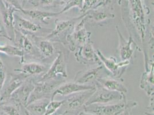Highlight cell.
I'll return each instance as SVG.
<instances>
[{
  "mask_svg": "<svg viewBox=\"0 0 154 115\" xmlns=\"http://www.w3.org/2000/svg\"><path fill=\"white\" fill-rule=\"evenodd\" d=\"M127 4L129 22L138 35L144 48L148 35V8L145 7L144 0H128Z\"/></svg>",
  "mask_w": 154,
  "mask_h": 115,
  "instance_id": "6da1fadb",
  "label": "cell"
},
{
  "mask_svg": "<svg viewBox=\"0 0 154 115\" xmlns=\"http://www.w3.org/2000/svg\"><path fill=\"white\" fill-rule=\"evenodd\" d=\"M62 77H58L43 81L35 82L34 89L28 98L26 105L42 99L48 98L51 100L54 91L64 83V79H62Z\"/></svg>",
  "mask_w": 154,
  "mask_h": 115,
  "instance_id": "7a4b0ae2",
  "label": "cell"
},
{
  "mask_svg": "<svg viewBox=\"0 0 154 115\" xmlns=\"http://www.w3.org/2000/svg\"><path fill=\"white\" fill-rule=\"evenodd\" d=\"M84 14V17L75 26L72 32L66 38V43L71 52L76 51L77 48L90 40L91 33L88 32L85 27L87 19L86 14Z\"/></svg>",
  "mask_w": 154,
  "mask_h": 115,
  "instance_id": "3957f363",
  "label": "cell"
},
{
  "mask_svg": "<svg viewBox=\"0 0 154 115\" xmlns=\"http://www.w3.org/2000/svg\"><path fill=\"white\" fill-rule=\"evenodd\" d=\"M84 16L83 14L81 16L69 19L56 20L55 28L46 36L45 39L51 42H59L63 43V40L66 42V36L72 32L75 26Z\"/></svg>",
  "mask_w": 154,
  "mask_h": 115,
  "instance_id": "277c9868",
  "label": "cell"
},
{
  "mask_svg": "<svg viewBox=\"0 0 154 115\" xmlns=\"http://www.w3.org/2000/svg\"><path fill=\"white\" fill-rule=\"evenodd\" d=\"M124 100H126L125 94L106 89L98 83H96V90L94 93L86 102L84 107L94 104L104 105L111 102L117 103Z\"/></svg>",
  "mask_w": 154,
  "mask_h": 115,
  "instance_id": "5b68a950",
  "label": "cell"
},
{
  "mask_svg": "<svg viewBox=\"0 0 154 115\" xmlns=\"http://www.w3.org/2000/svg\"><path fill=\"white\" fill-rule=\"evenodd\" d=\"M67 55L63 49L57 52V56L52 62L50 69L43 75L38 81H43L47 79L62 77L67 78L68 74L67 71Z\"/></svg>",
  "mask_w": 154,
  "mask_h": 115,
  "instance_id": "8992f818",
  "label": "cell"
},
{
  "mask_svg": "<svg viewBox=\"0 0 154 115\" xmlns=\"http://www.w3.org/2000/svg\"><path fill=\"white\" fill-rule=\"evenodd\" d=\"M128 101H122L113 104H91L84 107V111L95 115H120L127 108Z\"/></svg>",
  "mask_w": 154,
  "mask_h": 115,
  "instance_id": "52a82bcc",
  "label": "cell"
},
{
  "mask_svg": "<svg viewBox=\"0 0 154 115\" xmlns=\"http://www.w3.org/2000/svg\"><path fill=\"white\" fill-rule=\"evenodd\" d=\"M96 51L101 63L103 64L106 70L111 76L120 79L130 64V61H125L117 62L115 58L113 57L106 58L100 50H96Z\"/></svg>",
  "mask_w": 154,
  "mask_h": 115,
  "instance_id": "ba28073f",
  "label": "cell"
},
{
  "mask_svg": "<svg viewBox=\"0 0 154 115\" xmlns=\"http://www.w3.org/2000/svg\"><path fill=\"white\" fill-rule=\"evenodd\" d=\"M95 90L96 88L94 89L88 90L78 92L66 96L67 98L64 100L65 102L63 105H66L67 108L62 115H64L68 113H74L78 112L79 109L82 107L84 108L85 104L94 93Z\"/></svg>",
  "mask_w": 154,
  "mask_h": 115,
  "instance_id": "9c48e42d",
  "label": "cell"
},
{
  "mask_svg": "<svg viewBox=\"0 0 154 115\" xmlns=\"http://www.w3.org/2000/svg\"><path fill=\"white\" fill-rule=\"evenodd\" d=\"M74 57L77 62L87 65H101L102 63L94 50L93 42L89 41L86 44L77 48Z\"/></svg>",
  "mask_w": 154,
  "mask_h": 115,
  "instance_id": "30bf717a",
  "label": "cell"
},
{
  "mask_svg": "<svg viewBox=\"0 0 154 115\" xmlns=\"http://www.w3.org/2000/svg\"><path fill=\"white\" fill-rule=\"evenodd\" d=\"M0 12L2 21L5 29H7V32L8 36H9L11 32V35H12V40L14 39L15 20L14 13L16 12H19V11L7 3L4 0H0Z\"/></svg>",
  "mask_w": 154,
  "mask_h": 115,
  "instance_id": "8fae6325",
  "label": "cell"
},
{
  "mask_svg": "<svg viewBox=\"0 0 154 115\" xmlns=\"http://www.w3.org/2000/svg\"><path fill=\"white\" fill-rule=\"evenodd\" d=\"M103 70V66L101 64L98 65L94 68L79 71L75 74L74 82L82 85H96L97 79L100 77H103L101 74Z\"/></svg>",
  "mask_w": 154,
  "mask_h": 115,
  "instance_id": "7c38bea8",
  "label": "cell"
},
{
  "mask_svg": "<svg viewBox=\"0 0 154 115\" xmlns=\"http://www.w3.org/2000/svg\"><path fill=\"white\" fill-rule=\"evenodd\" d=\"M116 30L118 33L119 40V51L120 54V57L122 61H130L134 56V51L132 48V45H137L136 43L133 35L129 33V38L128 40L123 36L122 33L120 32V29L118 26H116Z\"/></svg>",
  "mask_w": 154,
  "mask_h": 115,
  "instance_id": "4fadbf2b",
  "label": "cell"
},
{
  "mask_svg": "<svg viewBox=\"0 0 154 115\" xmlns=\"http://www.w3.org/2000/svg\"><path fill=\"white\" fill-rule=\"evenodd\" d=\"M34 87L35 81L32 79L28 78L13 92L10 99L13 100L16 104L25 107Z\"/></svg>",
  "mask_w": 154,
  "mask_h": 115,
  "instance_id": "5bb4252c",
  "label": "cell"
},
{
  "mask_svg": "<svg viewBox=\"0 0 154 115\" xmlns=\"http://www.w3.org/2000/svg\"><path fill=\"white\" fill-rule=\"evenodd\" d=\"M95 88L96 85H82L74 82L62 83L53 93L51 101H54L57 96H68L78 92L94 89Z\"/></svg>",
  "mask_w": 154,
  "mask_h": 115,
  "instance_id": "9a60e30c",
  "label": "cell"
},
{
  "mask_svg": "<svg viewBox=\"0 0 154 115\" xmlns=\"http://www.w3.org/2000/svg\"><path fill=\"white\" fill-rule=\"evenodd\" d=\"M11 78L7 87L4 90L1 95H0V102L8 99H10L13 92L17 89L24 83L29 76L24 73H20L18 74H10Z\"/></svg>",
  "mask_w": 154,
  "mask_h": 115,
  "instance_id": "2e32d148",
  "label": "cell"
},
{
  "mask_svg": "<svg viewBox=\"0 0 154 115\" xmlns=\"http://www.w3.org/2000/svg\"><path fill=\"white\" fill-rule=\"evenodd\" d=\"M96 83H98L106 89L117 92L122 94L128 92V89L121 82L109 77H100L97 79Z\"/></svg>",
  "mask_w": 154,
  "mask_h": 115,
  "instance_id": "e0dca14e",
  "label": "cell"
},
{
  "mask_svg": "<svg viewBox=\"0 0 154 115\" xmlns=\"http://www.w3.org/2000/svg\"><path fill=\"white\" fill-rule=\"evenodd\" d=\"M20 12L28 16L32 19L38 21L39 22L46 24L48 23V22L46 21L47 20H48L51 18L55 17L59 14H60L59 12H50L36 9H25L24 8Z\"/></svg>",
  "mask_w": 154,
  "mask_h": 115,
  "instance_id": "ac0fdd59",
  "label": "cell"
},
{
  "mask_svg": "<svg viewBox=\"0 0 154 115\" xmlns=\"http://www.w3.org/2000/svg\"><path fill=\"white\" fill-rule=\"evenodd\" d=\"M33 39L42 59L50 58L54 54L55 48L51 41L47 39H40L35 36H33Z\"/></svg>",
  "mask_w": 154,
  "mask_h": 115,
  "instance_id": "d6986e66",
  "label": "cell"
},
{
  "mask_svg": "<svg viewBox=\"0 0 154 115\" xmlns=\"http://www.w3.org/2000/svg\"><path fill=\"white\" fill-rule=\"evenodd\" d=\"M141 89L144 90L148 96H154V62L151 63V69L145 71L140 82Z\"/></svg>",
  "mask_w": 154,
  "mask_h": 115,
  "instance_id": "ffe728a7",
  "label": "cell"
},
{
  "mask_svg": "<svg viewBox=\"0 0 154 115\" xmlns=\"http://www.w3.org/2000/svg\"><path fill=\"white\" fill-rule=\"evenodd\" d=\"M14 20L17 22L20 31V32L26 36L28 34L37 32L42 28L41 26L19 16V15L14 16Z\"/></svg>",
  "mask_w": 154,
  "mask_h": 115,
  "instance_id": "44dd1931",
  "label": "cell"
},
{
  "mask_svg": "<svg viewBox=\"0 0 154 115\" xmlns=\"http://www.w3.org/2000/svg\"><path fill=\"white\" fill-rule=\"evenodd\" d=\"M85 13L86 14V17L87 19L86 23L90 20L94 23H100L107 20L115 17V15L113 13L100 10L99 8L91 10Z\"/></svg>",
  "mask_w": 154,
  "mask_h": 115,
  "instance_id": "7402d4cb",
  "label": "cell"
},
{
  "mask_svg": "<svg viewBox=\"0 0 154 115\" xmlns=\"http://www.w3.org/2000/svg\"><path fill=\"white\" fill-rule=\"evenodd\" d=\"M50 101L51 100L48 98L39 100L27 105L25 108L30 115H45Z\"/></svg>",
  "mask_w": 154,
  "mask_h": 115,
  "instance_id": "603a6c76",
  "label": "cell"
},
{
  "mask_svg": "<svg viewBox=\"0 0 154 115\" xmlns=\"http://www.w3.org/2000/svg\"><path fill=\"white\" fill-rule=\"evenodd\" d=\"M46 70L47 68L45 65L36 62L25 64L23 65L21 69L14 70L16 71H19L20 73H24L29 77L38 76L43 73H45Z\"/></svg>",
  "mask_w": 154,
  "mask_h": 115,
  "instance_id": "cb8c5ba5",
  "label": "cell"
},
{
  "mask_svg": "<svg viewBox=\"0 0 154 115\" xmlns=\"http://www.w3.org/2000/svg\"><path fill=\"white\" fill-rule=\"evenodd\" d=\"M0 52L12 57H18L21 58V62H23L24 56L22 50L18 46L10 45H0Z\"/></svg>",
  "mask_w": 154,
  "mask_h": 115,
  "instance_id": "d4e9b609",
  "label": "cell"
},
{
  "mask_svg": "<svg viewBox=\"0 0 154 115\" xmlns=\"http://www.w3.org/2000/svg\"><path fill=\"white\" fill-rule=\"evenodd\" d=\"M104 0H83L82 9L81 11L85 13L89 11L103 7Z\"/></svg>",
  "mask_w": 154,
  "mask_h": 115,
  "instance_id": "484cf974",
  "label": "cell"
},
{
  "mask_svg": "<svg viewBox=\"0 0 154 115\" xmlns=\"http://www.w3.org/2000/svg\"><path fill=\"white\" fill-rule=\"evenodd\" d=\"M19 105H5L0 104V109L7 115H21Z\"/></svg>",
  "mask_w": 154,
  "mask_h": 115,
  "instance_id": "4316f807",
  "label": "cell"
},
{
  "mask_svg": "<svg viewBox=\"0 0 154 115\" xmlns=\"http://www.w3.org/2000/svg\"><path fill=\"white\" fill-rule=\"evenodd\" d=\"M65 100L51 101L48 105L45 115H54L64 104Z\"/></svg>",
  "mask_w": 154,
  "mask_h": 115,
  "instance_id": "83f0119b",
  "label": "cell"
},
{
  "mask_svg": "<svg viewBox=\"0 0 154 115\" xmlns=\"http://www.w3.org/2000/svg\"><path fill=\"white\" fill-rule=\"evenodd\" d=\"M82 6L83 0H68L66 2L65 6L63 9L59 12L60 14H62L74 7L78 8L80 9V11H81L82 9Z\"/></svg>",
  "mask_w": 154,
  "mask_h": 115,
  "instance_id": "f1b7e54d",
  "label": "cell"
},
{
  "mask_svg": "<svg viewBox=\"0 0 154 115\" xmlns=\"http://www.w3.org/2000/svg\"><path fill=\"white\" fill-rule=\"evenodd\" d=\"M66 4L63 0H39L38 4L43 7H56L59 5H63Z\"/></svg>",
  "mask_w": 154,
  "mask_h": 115,
  "instance_id": "f546056e",
  "label": "cell"
},
{
  "mask_svg": "<svg viewBox=\"0 0 154 115\" xmlns=\"http://www.w3.org/2000/svg\"><path fill=\"white\" fill-rule=\"evenodd\" d=\"M6 73L4 64L0 58V94L6 80Z\"/></svg>",
  "mask_w": 154,
  "mask_h": 115,
  "instance_id": "4dcf8cb0",
  "label": "cell"
},
{
  "mask_svg": "<svg viewBox=\"0 0 154 115\" xmlns=\"http://www.w3.org/2000/svg\"><path fill=\"white\" fill-rule=\"evenodd\" d=\"M137 105V102L135 101H128L127 108L122 113L123 115H131L132 110Z\"/></svg>",
  "mask_w": 154,
  "mask_h": 115,
  "instance_id": "1f68e13d",
  "label": "cell"
},
{
  "mask_svg": "<svg viewBox=\"0 0 154 115\" xmlns=\"http://www.w3.org/2000/svg\"><path fill=\"white\" fill-rule=\"evenodd\" d=\"M4 1H5L8 4H9V5L14 7L16 9L19 10V12L23 9V8L20 4L19 1L18 0H4Z\"/></svg>",
  "mask_w": 154,
  "mask_h": 115,
  "instance_id": "d6a6232c",
  "label": "cell"
},
{
  "mask_svg": "<svg viewBox=\"0 0 154 115\" xmlns=\"http://www.w3.org/2000/svg\"><path fill=\"white\" fill-rule=\"evenodd\" d=\"M1 37H4L5 38L8 39V40H12V39L11 38L8 33H7V31L4 28L3 26H2L1 24H0V38Z\"/></svg>",
  "mask_w": 154,
  "mask_h": 115,
  "instance_id": "836d02e7",
  "label": "cell"
},
{
  "mask_svg": "<svg viewBox=\"0 0 154 115\" xmlns=\"http://www.w3.org/2000/svg\"><path fill=\"white\" fill-rule=\"evenodd\" d=\"M77 115H95L91 113H89V112H87L85 111H82V112H78V113Z\"/></svg>",
  "mask_w": 154,
  "mask_h": 115,
  "instance_id": "e575fe53",
  "label": "cell"
},
{
  "mask_svg": "<svg viewBox=\"0 0 154 115\" xmlns=\"http://www.w3.org/2000/svg\"><path fill=\"white\" fill-rule=\"evenodd\" d=\"M112 0H104V4H103V7L107 5H108L109 3H110Z\"/></svg>",
  "mask_w": 154,
  "mask_h": 115,
  "instance_id": "d590c367",
  "label": "cell"
},
{
  "mask_svg": "<svg viewBox=\"0 0 154 115\" xmlns=\"http://www.w3.org/2000/svg\"><path fill=\"white\" fill-rule=\"evenodd\" d=\"M63 1H66V0H63Z\"/></svg>",
  "mask_w": 154,
  "mask_h": 115,
  "instance_id": "8d00e7d4",
  "label": "cell"
}]
</instances>
